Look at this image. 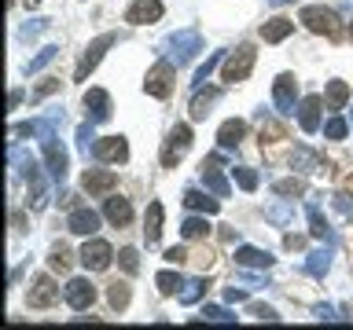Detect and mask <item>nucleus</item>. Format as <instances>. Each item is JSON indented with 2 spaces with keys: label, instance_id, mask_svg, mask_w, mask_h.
Masks as SVG:
<instances>
[{
  "label": "nucleus",
  "instance_id": "9d476101",
  "mask_svg": "<svg viewBox=\"0 0 353 330\" xmlns=\"http://www.w3.org/2000/svg\"><path fill=\"white\" fill-rule=\"evenodd\" d=\"M63 297H66V305H70L74 312H85V308L96 305V286L88 279H70L66 290H63Z\"/></svg>",
  "mask_w": 353,
  "mask_h": 330
},
{
  "label": "nucleus",
  "instance_id": "e433bc0d",
  "mask_svg": "<svg viewBox=\"0 0 353 330\" xmlns=\"http://www.w3.org/2000/svg\"><path fill=\"white\" fill-rule=\"evenodd\" d=\"M309 231H313L316 239H331V228H327V220L320 217L316 206H309Z\"/></svg>",
  "mask_w": 353,
  "mask_h": 330
},
{
  "label": "nucleus",
  "instance_id": "4be33fe9",
  "mask_svg": "<svg viewBox=\"0 0 353 330\" xmlns=\"http://www.w3.org/2000/svg\"><path fill=\"white\" fill-rule=\"evenodd\" d=\"M162 217H165L162 202H151L148 206V217H143V239H148V246L162 239Z\"/></svg>",
  "mask_w": 353,
  "mask_h": 330
},
{
  "label": "nucleus",
  "instance_id": "473e14b6",
  "mask_svg": "<svg viewBox=\"0 0 353 330\" xmlns=\"http://www.w3.org/2000/svg\"><path fill=\"white\" fill-rule=\"evenodd\" d=\"M154 286H159L162 294H176L184 286V279L176 272H159V275H154Z\"/></svg>",
  "mask_w": 353,
  "mask_h": 330
},
{
  "label": "nucleus",
  "instance_id": "a19ab883",
  "mask_svg": "<svg viewBox=\"0 0 353 330\" xmlns=\"http://www.w3.org/2000/svg\"><path fill=\"white\" fill-rule=\"evenodd\" d=\"M107 301L114 305V308H125V305H129V286H125V283H114V286L107 290Z\"/></svg>",
  "mask_w": 353,
  "mask_h": 330
},
{
  "label": "nucleus",
  "instance_id": "8fccbe9b",
  "mask_svg": "<svg viewBox=\"0 0 353 330\" xmlns=\"http://www.w3.org/2000/svg\"><path fill=\"white\" fill-rule=\"evenodd\" d=\"M283 246H287V250H302V246H305V239H302V235H287V239H283Z\"/></svg>",
  "mask_w": 353,
  "mask_h": 330
},
{
  "label": "nucleus",
  "instance_id": "ddd939ff",
  "mask_svg": "<svg viewBox=\"0 0 353 330\" xmlns=\"http://www.w3.org/2000/svg\"><path fill=\"white\" fill-rule=\"evenodd\" d=\"M66 231H74V235H85V239H92L96 231H99V213H96V209H88V206L74 209V213H70V220H66Z\"/></svg>",
  "mask_w": 353,
  "mask_h": 330
},
{
  "label": "nucleus",
  "instance_id": "a878e982",
  "mask_svg": "<svg viewBox=\"0 0 353 330\" xmlns=\"http://www.w3.org/2000/svg\"><path fill=\"white\" fill-rule=\"evenodd\" d=\"M291 162H294V169H305V173H313V169H320V154H313V151H305V147H294V154H291Z\"/></svg>",
  "mask_w": 353,
  "mask_h": 330
},
{
  "label": "nucleus",
  "instance_id": "7ed1b4c3",
  "mask_svg": "<svg viewBox=\"0 0 353 330\" xmlns=\"http://www.w3.org/2000/svg\"><path fill=\"white\" fill-rule=\"evenodd\" d=\"M254 59H258V52H254L250 44H239L232 55H225V63H221V77H225L228 85L247 81L250 70H254Z\"/></svg>",
  "mask_w": 353,
  "mask_h": 330
},
{
  "label": "nucleus",
  "instance_id": "412c9836",
  "mask_svg": "<svg viewBox=\"0 0 353 330\" xmlns=\"http://www.w3.org/2000/svg\"><path fill=\"white\" fill-rule=\"evenodd\" d=\"M184 206L192 209V213H206V217H214L217 209H221L217 198H210V195H203V191H195V187H188V191H184Z\"/></svg>",
  "mask_w": 353,
  "mask_h": 330
},
{
  "label": "nucleus",
  "instance_id": "603ef678",
  "mask_svg": "<svg viewBox=\"0 0 353 330\" xmlns=\"http://www.w3.org/2000/svg\"><path fill=\"white\" fill-rule=\"evenodd\" d=\"M22 224H26V217H22V213H11V228H15V231H26Z\"/></svg>",
  "mask_w": 353,
  "mask_h": 330
},
{
  "label": "nucleus",
  "instance_id": "aec40b11",
  "mask_svg": "<svg viewBox=\"0 0 353 330\" xmlns=\"http://www.w3.org/2000/svg\"><path fill=\"white\" fill-rule=\"evenodd\" d=\"M103 217H107L114 228H125L129 220H132V206L125 202V198L114 195V198H107V202H103Z\"/></svg>",
  "mask_w": 353,
  "mask_h": 330
},
{
  "label": "nucleus",
  "instance_id": "4d7b16f0",
  "mask_svg": "<svg viewBox=\"0 0 353 330\" xmlns=\"http://www.w3.org/2000/svg\"><path fill=\"white\" fill-rule=\"evenodd\" d=\"M350 33H353V30H350Z\"/></svg>",
  "mask_w": 353,
  "mask_h": 330
},
{
  "label": "nucleus",
  "instance_id": "c9c22d12",
  "mask_svg": "<svg viewBox=\"0 0 353 330\" xmlns=\"http://www.w3.org/2000/svg\"><path fill=\"white\" fill-rule=\"evenodd\" d=\"M118 264H121V272H125V275H137L140 272V253L132 250V246L118 250Z\"/></svg>",
  "mask_w": 353,
  "mask_h": 330
},
{
  "label": "nucleus",
  "instance_id": "f3484780",
  "mask_svg": "<svg viewBox=\"0 0 353 330\" xmlns=\"http://www.w3.org/2000/svg\"><path fill=\"white\" fill-rule=\"evenodd\" d=\"M236 264L239 268H250V272H269L272 268V253H265V250H258V246H239L236 250Z\"/></svg>",
  "mask_w": 353,
  "mask_h": 330
},
{
  "label": "nucleus",
  "instance_id": "f704fd0d",
  "mask_svg": "<svg viewBox=\"0 0 353 330\" xmlns=\"http://www.w3.org/2000/svg\"><path fill=\"white\" fill-rule=\"evenodd\" d=\"M92 125H96V121H81V125H77V147H81L85 154H92V147H96V132H92Z\"/></svg>",
  "mask_w": 353,
  "mask_h": 330
},
{
  "label": "nucleus",
  "instance_id": "393cba45",
  "mask_svg": "<svg viewBox=\"0 0 353 330\" xmlns=\"http://www.w3.org/2000/svg\"><path fill=\"white\" fill-rule=\"evenodd\" d=\"M327 268H331V246H324V250H313V253H309V261H305V272L313 275V279H324V275H327Z\"/></svg>",
  "mask_w": 353,
  "mask_h": 330
},
{
  "label": "nucleus",
  "instance_id": "a18cd8bd",
  "mask_svg": "<svg viewBox=\"0 0 353 330\" xmlns=\"http://www.w3.org/2000/svg\"><path fill=\"white\" fill-rule=\"evenodd\" d=\"M165 261H170V264H184L188 261V250L184 246H170V250H165Z\"/></svg>",
  "mask_w": 353,
  "mask_h": 330
},
{
  "label": "nucleus",
  "instance_id": "ea45409f",
  "mask_svg": "<svg viewBox=\"0 0 353 330\" xmlns=\"http://www.w3.org/2000/svg\"><path fill=\"white\" fill-rule=\"evenodd\" d=\"M272 191H276V195H283V198H291V195H302V191H305V184L298 180V176H291V180H276V184H272Z\"/></svg>",
  "mask_w": 353,
  "mask_h": 330
},
{
  "label": "nucleus",
  "instance_id": "9b49d317",
  "mask_svg": "<svg viewBox=\"0 0 353 330\" xmlns=\"http://www.w3.org/2000/svg\"><path fill=\"white\" fill-rule=\"evenodd\" d=\"M92 154L107 165H121L129 158V143H125V136H103V140H96Z\"/></svg>",
  "mask_w": 353,
  "mask_h": 330
},
{
  "label": "nucleus",
  "instance_id": "1a4fd4ad",
  "mask_svg": "<svg viewBox=\"0 0 353 330\" xmlns=\"http://www.w3.org/2000/svg\"><path fill=\"white\" fill-rule=\"evenodd\" d=\"M294 92H298L294 74H280V77H276V85H272V103H276V110H280V114H287V118L298 110V107H294Z\"/></svg>",
  "mask_w": 353,
  "mask_h": 330
},
{
  "label": "nucleus",
  "instance_id": "58836bf2",
  "mask_svg": "<svg viewBox=\"0 0 353 330\" xmlns=\"http://www.w3.org/2000/svg\"><path fill=\"white\" fill-rule=\"evenodd\" d=\"M232 176H236V184L243 187V191H254V187H258V173L247 169V165H236V169H232Z\"/></svg>",
  "mask_w": 353,
  "mask_h": 330
},
{
  "label": "nucleus",
  "instance_id": "6e6552de",
  "mask_svg": "<svg viewBox=\"0 0 353 330\" xmlns=\"http://www.w3.org/2000/svg\"><path fill=\"white\" fill-rule=\"evenodd\" d=\"M26 301H30V308H52V305H59V286H55L52 275H37V279H33Z\"/></svg>",
  "mask_w": 353,
  "mask_h": 330
},
{
  "label": "nucleus",
  "instance_id": "f8f14e48",
  "mask_svg": "<svg viewBox=\"0 0 353 330\" xmlns=\"http://www.w3.org/2000/svg\"><path fill=\"white\" fill-rule=\"evenodd\" d=\"M217 162H221V154H210V158H203V184H206V191H214L217 198H228L232 195V187H228V180L221 176V169H217Z\"/></svg>",
  "mask_w": 353,
  "mask_h": 330
},
{
  "label": "nucleus",
  "instance_id": "6e6d98bb",
  "mask_svg": "<svg viewBox=\"0 0 353 330\" xmlns=\"http://www.w3.org/2000/svg\"><path fill=\"white\" fill-rule=\"evenodd\" d=\"M41 4V0H26V8H37Z\"/></svg>",
  "mask_w": 353,
  "mask_h": 330
},
{
  "label": "nucleus",
  "instance_id": "de8ad7c7",
  "mask_svg": "<svg viewBox=\"0 0 353 330\" xmlns=\"http://www.w3.org/2000/svg\"><path fill=\"white\" fill-rule=\"evenodd\" d=\"M55 88H59V81H52V77H48L44 85H37V92H33V99H44L48 92H55Z\"/></svg>",
  "mask_w": 353,
  "mask_h": 330
},
{
  "label": "nucleus",
  "instance_id": "4c0bfd02",
  "mask_svg": "<svg viewBox=\"0 0 353 330\" xmlns=\"http://www.w3.org/2000/svg\"><path fill=\"white\" fill-rule=\"evenodd\" d=\"M346 132H350L346 118H339V114H335V118H327V121H324V136H327V140H346Z\"/></svg>",
  "mask_w": 353,
  "mask_h": 330
},
{
  "label": "nucleus",
  "instance_id": "c03bdc74",
  "mask_svg": "<svg viewBox=\"0 0 353 330\" xmlns=\"http://www.w3.org/2000/svg\"><path fill=\"white\" fill-rule=\"evenodd\" d=\"M250 316H258L261 323H276V319H280L276 308H269V305H250Z\"/></svg>",
  "mask_w": 353,
  "mask_h": 330
},
{
  "label": "nucleus",
  "instance_id": "bb28decb",
  "mask_svg": "<svg viewBox=\"0 0 353 330\" xmlns=\"http://www.w3.org/2000/svg\"><path fill=\"white\" fill-rule=\"evenodd\" d=\"M327 103L335 107V110H342L350 103V85L346 81H327Z\"/></svg>",
  "mask_w": 353,
  "mask_h": 330
},
{
  "label": "nucleus",
  "instance_id": "423d86ee",
  "mask_svg": "<svg viewBox=\"0 0 353 330\" xmlns=\"http://www.w3.org/2000/svg\"><path fill=\"white\" fill-rule=\"evenodd\" d=\"M188 147H192V125H173V132L165 136V147H162V165L165 169H173V165L188 154Z\"/></svg>",
  "mask_w": 353,
  "mask_h": 330
},
{
  "label": "nucleus",
  "instance_id": "7c9ffc66",
  "mask_svg": "<svg viewBox=\"0 0 353 330\" xmlns=\"http://www.w3.org/2000/svg\"><path fill=\"white\" fill-rule=\"evenodd\" d=\"M55 55H59V48H55V44H48V48H41L37 55H33V59L26 63V74H37V70H44V66H48Z\"/></svg>",
  "mask_w": 353,
  "mask_h": 330
},
{
  "label": "nucleus",
  "instance_id": "0eeeda50",
  "mask_svg": "<svg viewBox=\"0 0 353 330\" xmlns=\"http://www.w3.org/2000/svg\"><path fill=\"white\" fill-rule=\"evenodd\" d=\"M77 261H81L88 272H103V268H110V261H114V250H110L103 239H88L81 246V253H77Z\"/></svg>",
  "mask_w": 353,
  "mask_h": 330
},
{
  "label": "nucleus",
  "instance_id": "864d4df0",
  "mask_svg": "<svg viewBox=\"0 0 353 330\" xmlns=\"http://www.w3.org/2000/svg\"><path fill=\"white\" fill-rule=\"evenodd\" d=\"M243 286H250V290H254V286H261V279H258V275H243Z\"/></svg>",
  "mask_w": 353,
  "mask_h": 330
},
{
  "label": "nucleus",
  "instance_id": "5fc2aeb1",
  "mask_svg": "<svg viewBox=\"0 0 353 330\" xmlns=\"http://www.w3.org/2000/svg\"><path fill=\"white\" fill-rule=\"evenodd\" d=\"M269 4H276V8H280V4H294V0H269Z\"/></svg>",
  "mask_w": 353,
  "mask_h": 330
},
{
  "label": "nucleus",
  "instance_id": "dca6fc26",
  "mask_svg": "<svg viewBox=\"0 0 353 330\" xmlns=\"http://www.w3.org/2000/svg\"><path fill=\"white\" fill-rule=\"evenodd\" d=\"M114 184H118V176L110 169H88L81 176V187L88 195H110V191H114Z\"/></svg>",
  "mask_w": 353,
  "mask_h": 330
},
{
  "label": "nucleus",
  "instance_id": "3c124183",
  "mask_svg": "<svg viewBox=\"0 0 353 330\" xmlns=\"http://www.w3.org/2000/svg\"><path fill=\"white\" fill-rule=\"evenodd\" d=\"M316 319H327V323H331V319H339V316H335V308L320 305V308H316Z\"/></svg>",
  "mask_w": 353,
  "mask_h": 330
},
{
  "label": "nucleus",
  "instance_id": "6ab92c4d",
  "mask_svg": "<svg viewBox=\"0 0 353 330\" xmlns=\"http://www.w3.org/2000/svg\"><path fill=\"white\" fill-rule=\"evenodd\" d=\"M294 33V19H283V15H276V19H269L261 26V37L269 41V44H280V41H287Z\"/></svg>",
  "mask_w": 353,
  "mask_h": 330
},
{
  "label": "nucleus",
  "instance_id": "20e7f679",
  "mask_svg": "<svg viewBox=\"0 0 353 330\" xmlns=\"http://www.w3.org/2000/svg\"><path fill=\"white\" fill-rule=\"evenodd\" d=\"M114 44H118V33H99V37L85 48L81 59H77V66H74V81H88V74H92L96 66H99L103 52H107V48H114Z\"/></svg>",
  "mask_w": 353,
  "mask_h": 330
},
{
  "label": "nucleus",
  "instance_id": "b1692460",
  "mask_svg": "<svg viewBox=\"0 0 353 330\" xmlns=\"http://www.w3.org/2000/svg\"><path fill=\"white\" fill-rule=\"evenodd\" d=\"M221 99V88H195V99H192V121H203L210 114V103H217Z\"/></svg>",
  "mask_w": 353,
  "mask_h": 330
},
{
  "label": "nucleus",
  "instance_id": "2f4dec72",
  "mask_svg": "<svg viewBox=\"0 0 353 330\" xmlns=\"http://www.w3.org/2000/svg\"><path fill=\"white\" fill-rule=\"evenodd\" d=\"M206 279H192V283H184V290H181V305H195L199 297L206 294Z\"/></svg>",
  "mask_w": 353,
  "mask_h": 330
},
{
  "label": "nucleus",
  "instance_id": "f257e3e1",
  "mask_svg": "<svg viewBox=\"0 0 353 330\" xmlns=\"http://www.w3.org/2000/svg\"><path fill=\"white\" fill-rule=\"evenodd\" d=\"M162 48H165V55H170V63L184 66L203 52V37H199L195 30H181V33H170V37L162 41Z\"/></svg>",
  "mask_w": 353,
  "mask_h": 330
},
{
  "label": "nucleus",
  "instance_id": "4468645a",
  "mask_svg": "<svg viewBox=\"0 0 353 330\" xmlns=\"http://www.w3.org/2000/svg\"><path fill=\"white\" fill-rule=\"evenodd\" d=\"M162 19V0H132V8L125 11V22L132 26H148V22Z\"/></svg>",
  "mask_w": 353,
  "mask_h": 330
},
{
  "label": "nucleus",
  "instance_id": "49530a36",
  "mask_svg": "<svg viewBox=\"0 0 353 330\" xmlns=\"http://www.w3.org/2000/svg\"><path fill=\"white\" fill-rule=\"evenodd\" d=\"M225 301H228V305L247 301V290H239V286H228V290H225Z\"/></svg>",
  "mask_w": 353,
  "mask_h": 330
},
{
  "label": "nucleus",
  "instance_id": "f03ea898",
  "mask_svg": "<svg viewBox=\"0 0 353 330\" xmlns=\"http://www.w3.org/2000/svg\"><path fill=\"white\" fill-rule=\"evenodd\" d=\"M298 22H305L313 33H320V37H327V41H339L342 37V22H339V15L331 8H316V4H309V8H302V19Z\"/></svg>",
  "mask_w": 353,
  "mask_h": 330
},
{
  "label": "nucleus",
  "instance_id": "39448f33",
  "mask_svg": "<svg viewBox=\"0 0 353 330\" xmlns=\"http://www.w3.org/2000/svg\"><path fill=\"white\" fill-rule=\"evenodd\" d=\"M173 81H176L173 63H170V59H159V63H154L151 70H148V77H143V92L154 96V99H170Z\"/></svg>",
  "mask_w": 353,
  "mask_h": 330
},
{
  "label": "nucleus",
  "instance_id": "72a5a7b5",
  "mask_svg": "<svg viewBox=\"0 0 353 330\" xmlns=\"http://www.w3.org/2000/svg\"><path fill=\"white\" fill-rule=\"evenodd\" d=\"M217 63H225V52H214V55H210V59L195 70V81H192V85H195V88H203V85H206V77L214 74V66H217Z\"/></svg>",
  "mask_w": 353,
  "mask_h": 330
},
{
  "label": "nucleus",
  "instance_id": "c85d7f7f",
  "mask_svg": "<svg viewBox=\"0 0 353 330\" xmlns=\"http://www.w3.org/2000/svg\"><path fill=\"white\" fill-rule=\"evenodd\" d=\"M195 323H236V316L228 312V308H217V305H206L203 316L195 319Z\"/></svg>",
  "mask_w": 353,
  "mask_h": 330
},
{
  "label": "nucleus",
  "instance_id": "79ce46f5",
  "mask_svg": "<svg viewBox=\"0 0 353 330\" xmlns=\"http://www.w3.org/2000/svg\"><path fill=\"white\" fill-rule=\"evenodd\" d=\"M276 140H283V125L265 121V125H261V147H265V143H276Z\"/></svg>",
  "mask_w": 353,
  "mask_h": 330
},
{
  "label": "nucleus",
  "instance_id": "5701e85b",
  "mask_svg": "<svg viewBox=\"0 0 353 330\" xmlns=\"http://www.w3.org/2000/svg\"><path fill=\"white\" fill-rule=\"evenodd\" d=\"M243 136H247V121H239V118H232V121H225V125L217 129V143H221V147H239Z\"/></svg>",
  "mask_w": 353,
  "mask_h": 330
},
{
  "label": "nucleus",
  "instance_id": "c756f323",
  "mask_svg": "<svg viewBox=\"0 0 353 330\" xmlns=\"http://www.w3.org/2000/svg\"><path fill=\"white\" fill-rule=\"evenodd\" d=\"M70 264H74V253L66 250V246H55V250H52V257H48V268H52V272L63 275V272H70Z\"/></svg>",
  "mask_w": 353,
  "mask_h": 330
},
{
  "label": "nucleus",
  "instance_id": "37998d69",
  "mask_svg": "<svg viewBox=\"0 0 353 330\" xmlns=\"http://www.w3.org/2000/svg\"><path fill=\"white\" fill-rule=\"evenodd\" d=\"M265 217H269L272 224H287V220L294 217V209H291V206H272V209H269V213H265Z\"/></svg>",
  "mask_w": 353,
  "mask_h": 330
},
{
  "label": "nucleus",
  "instance_id": "cd10ccee",
  "mask_svg": "<svg viewBox=\"0 0 353 330\" xmlns=\"http://www.w3.org/2000/svg\"><path fill=\"white\" fill-rule=\"evenodd\" d=\"M181 235H184V239H206V235H210L206 217H188L184 224H181Z\"/></svg>",
  "mask_w": 353,
  "mask_h": 330
},
{
  "label": "nucleus",
  "instance_id": "a211bd4d",
  "mask_svg": "<svg viewBox=\"0 0 353 330\" xmlns=\"http://www.w3.org/2000/svg\"><path fill=\"white\" fill-rule=\"evenodd\" d=\"M320 107H324L320 96H305L302 103H298V125H302V132H316L320 129Z\"/></svg>",
  "mask_w": 353,
  "mask_h": 330
},
{
  "label": "nucleus",
  "instance_id": "09e8293b",
  "mask_svg": "<svg viewBox=\"0 0 353 330\" xmlns=\"http://www.w3.org/2000/svg\"><path fill=\"white\" fill-rule=\"evenodd\" d=\"M335 206H339V213L353 217V206H350V198H346V195H335Z\"/></svg>",
  "mask_w": 353,
  "mask_h": 330
},
{
  "label": "nucleus",
  "instance_id": "2eb2a0df",
  "mask_svg": "<svg viewBox=\"0 0 353 330\" xmlns=\"http://www.w3.org/2000/svg\"><path fill=\"white\" fill-rule=\"evenodd\" d=\"M85 114H88V121H96V125H103L110 118V96L103 88H88L85 92Z\"/></svg>",
  "mask_w": 353,
  "mask_h": 330
}]
</instances>
